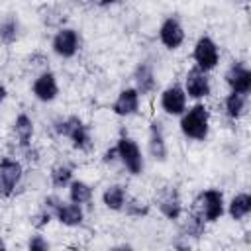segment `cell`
<instances>
[{"label": "cell", "instance_id": "6da1fadb", "mask_svg": "<svg viewBox=\"0 0 251 251\" xmlns=\"http://www.w3.org/2000/svg\"><path fill=\"white\" fill-rule=\"evenodd\" d=\"M178 129L190 141H206L210 135V110L204 102H194L178 116Z\"/></svg>", "mask_w": 251, "mask_h": 251}, {"label": "cell", "instance_id": "7a4b0ae2", "mask_svg": "<svg viewBox=\"0 0 251 251\" xmlns=\"http://www.w3.org/2000/svg\"><path fill=\"white\" fill-rule=\"evenodd\" d=\"M53 129L59 137H67L73 145L75 151L78 153H90L94 147V139L90 133V126L84 124L82 118L78 116H67V118H59L53 124Z\"/></svg>", "mask_w": 251, "mask_h": 251}, {"label": "cell", "instance_id": "3957f363", "mask_svg": "<svg viewBox=\"0 0 251 251\" xmlns=\"http://www.w3.org/2000/svg\"><path fill=\"white\" fill-rule=\"evenodd\" d=\"M190 212H194L196 216H200L206 224H216L226 214V198H224V192L220 188H214V186L200 190L194 196L192 204H190Z\"/></svg>", "mask_w": 251, "mask_h": 251}, {"label": "cell", "instance_id": "277c9868", "mask_svg": "<svg viewBox=\"0 0 251 251\" xmlns=\"http://www.w3.org/2000/svg\"><path fill=\"white\" fill-rule=\"evenodd\" d=\"M116 149H118V159H120V165L133 176L141 175L143 169H145V157L141 153V147L139 143L129 137L127 133H122L116 141Z\"/></svg>", "mask_w": 251, "mask_h": 251}, {"label": "cell", "instance_id": "5b68a950", "mask_svg": "<svg viewBox=\"0 0 251 251\" xmlns=\"http://www.w3.org/2000/svg\"><path fill=\"white\" fill-rule=\"evenodd\" d=\"M24 163L12 155L0 159V198H12L24 182Z\"/></svg>", "mask_w": 251, "mask_h": 251}, {"label": "cell", "instance_id": "8992f818", "mask_svg": "<svg viewBox=\"0 0 251 251\" xmlns=\"http://www.w3.org/2000/svg\"><path fill=\"white\" fill-rule=\"evenodd\" d=\"M220 47L210 35H200L192 45V61L204 73H212L220 63Z\"/></svg>", "mask_w": 251, "mask_h": 251}, {"label": "cell", "instance_id": "52a82bcc", "mask_svg": "<svg viewBox=\"0 0 251 251\" xmlns=\"http://www.w3.org/2000/svg\"><path fill=\"white\" fill-rule=\"evenodd\" d=\"M80 45H82V39H80L78 29H75V27L61 25V27H57V31L51 37V51L61 59L76 57L80 51Z\"/></svg>", "mask_w": 251, "mask_h": 251}, {"label": "cell", "instance_id": "ba28073f", "mask_svg": "<svg viewBox=\"0 0 251 251\" xmlns=\"http://www.w3.org/2000/svg\"><path fill=\"white\" fill-rule=\"evenodd\" d=\"M182 88H184L188 100L202 102V100H206V98L212 94V80H210L208 73L200 71L198 67H192V69H188L186 75H184Z\"/></svg>", "mask_w": 251, "mask_h": 251}, {"label": "cell", "instance_id": "9c48e42d", "mask_svg": "<svg viewBox=\"0 0 251 251\" xmlns=\"http://www.w3.org/2000/svg\"><path fill=\"white\" fill-rule=\"evenodd\" d=\"M157 37L161 41V45L169 51H176L182 47L184 39H186V31H184V25L182 22L176 18V16H167L159 29H157Z\"/></svg>", "mask_w": 251, "mask_h": 251}, {"label": "cell", "instance_id": "30bf717a", "mask_svg": "<svg viewBox=\"0 0 251 251\" xmlns=\"http://www.w3.org/2000/svg\"><path fill=\"white\" fill-rule=\"evenodd\" d=\"M61 88H59V80H57V75L47 69L39 75L33 76L31 80V94L37 102H43V104H51L57 100Z\"/></svg>", "mask_w": 251, "mask_h": 251}, {"label": "cell", "instance_id": "8fae6325", "mask_svg": "<svg viewBox=\"0 0 251 251\" xmlns=\"http://www.w3.org/2000/svg\"><path fill=\"white\" fill-rule=\"evenodd\" d=\"M188 106V96L182 88V84L173 82L169 86H165L159 94V108L167 114V116H180Z\"/></svg>", "mask_w": 251, "mask_h": 251}, {"label": "cell", "instance_id": "7c38bea8", "mask_svg": "<svg viewBox=\"0 0 251 251\" xmlns=\"http://www.w3.org/2000/svg\"><path fill=\"white\" fill-rule=\"evenodd\" d=\"M157 208H159L161 216L171 220V222H178L180 216L184 214L182 198H180V194H178V190L175 186L161 188V192L157 196Z\"/></svg>", "mask_w": 251, "mask_h": 251}, {"label": "cell", "instance_id": "4fadbf2b", "mask_svg": "<svg viewBox=\"0 0 251 251\" xmlns=\"http://www.w3.org/2000/svg\"><path fill=\"white\" fill-rule=\"evenodd\" d=\"M224 82L233 92L249 94V90H251V71H249V67L243 61H233L224 73Z\"/></svg>", "mask_w": 251, "mask_h": 251}, {"label": "cell", "instance_id": "5bb4252c", "mask_svg": "<svg viewBox=\"0 0 251 251\" xmlns=\"http://www.w3.org/2000/svg\"><path fill=\"white\" fill-rule=\"evenodd\" d=\"M141 108V94L135 90V86H126L118 92L116 100L112 102V112L118 118H131Z\"/></svg>", "mask_w": 251, "mask_h": 251}, {"label": "cell", "instance_id": "9a60e30c", "mask_svg": "<svg viewBox=\"0 0 251 251\" xmlns=\"http://www.w3.org/2000/svg\"><path fill=\"white\" fill-rule=\"evenodd\" d=\"M147 153L157 163H165L169 157V147H167V139H165V126L161 120H153L149 126Z\"/></svg>", "mask_w": 251, "mask_h": 251}, {"label": "cell", "instance_id": "2e32d148", "mask_svg": "<svg viewBox=\"0 0 251 251\" xmlns=\"http://www.w3.org/2000/svg\"><path fill=\"white\" fill-rule=\"evenodd\" d=\"M133 86L141 96L155 94L157 90V76L155 69L149 61H139L137 67L133 69Z\"/></svg>", "mask_w": 251, "mask_h": 251}, {"label": "cell", "instance_id": "e0dca14e", "mask_svg": "<svg viewBox=\"0 0 251 251\" xmlns=\"http://www.w3.org/2000/svg\"><path fill=\"white\" fill-rule=\"evenodd\" d=\"M55 220L65 227H78L84 222V208L76 202H63L55 210Z\"/></svg>", "mask_w": 251, "mask_h": 251}, {"label": "cell", "instance_id": "ac0fdd59", "mask_svg": "<svg viewBox=\"0 0 251 251\" xmlns=\"http://www.w3.org/2000/svg\"><path fill=\"white\" fill-rule=\"evenodd\" d=\"M12 133L16 139V147H25L33 141L35 135V124L31 120V116H27L25 112L18 114L12 122Z\"/></svg>", "mask_w": 251, "mask_h": 251}, {"label": "cell", "instance_id": "d6986e66", "mask_svg": "<svg viewBox=\"0 0 251 251\" xmlns=\"http://www.w3.org/2000/svg\"><path fill=\"white\" fill-rule=\"evenodd\" d=\"M249 94H241V92H233L229 90L224 98V114L226 118H229L231 122L241 120L247 114V106H249Z\"/></svg>", "mask_w": 251, "mask_h": 251}, {"label": "cell", "instance_id": "ffe728a7", "mask_svg": "<svg viewBox=\"0 0 251 251\" xmlns=\"http://www.w3.org/2000/svg\"><path fill=\"white\" fill-rule=\"evenodd\" d=\"M127 196H129L127 194V188L124 184H120V182H114V184H108L102 190L100 200H102V204H104L106 210H110V212H122Z\"/></svg>", "mask_w": 251, "mask_h": 251}, {"label": "cell", "instance_id": "44dd1931", "mask_svg": "<svg viewBox=\"0 0 251 251\" xmlns=\"http://www.w3.org/2000/svg\"><path fill=\"white\" fill-rule=\"evenodd\" d=\"M206 222L196 216L194 212H186L180 216V229H178V237H184L188 243L190 239H198L206 233Z\"/></svg>", "mask_w": 251, "mask_h": 251}, {"label": "cell", "instance_id": "7402d4cb", "mask_svg": "<svg viewBox=\"0 0 251 251\" xmlns=\"http://www.w3.org/2000/svg\"><path fill=\"white\" fill-rule=\"evenodd\" d=\"M226 214L233 220V222H243L249 218L251 214V194L249 192H237L229 198V202L226 204Z\"/></svg>", "mask_w": 251, "mask_h": 251}, {"label": "cell", "instance_id": "603a6c76", "mask_svg": "<svg viewBox=\"0 0 251 251\" xmlns=\"http://www.w3.org/2000/svg\"><path fill=\"white\" fill-rule=\"evenodd\" d=\"M67 196H69L71 202H76V204L84 206V204H90L92 202L94 188L86 180H82V178H73L69 182V186H67Z\"/></svg>", "mask_w": 251, "mask_h": 251}, {"label": "cell", "instance_id": "cb8c5ba5", "mask_svg": "<svg viewBox=\"0 0 251 251\" xmlns=\"http://www.w3.org/2000/svg\"><path fill=\"white\" fill-rule=\"evenodd\" d=\"M20 31H22V24L18 20V16L10 14L0 22V43L2 45H14L20 39Z\"/></svg>", "mask_w": 251, "mask_h": 251}, {"label": "cell", "instance_id": "d4e9b609", "mask_svg": "<svg viewBox=\"0 0 251 251\" xmlns=\"http://www.w3.org/2000/svg\"><path fill=\"white\" fill-rule=\"evenodd\" d=\"M75 178V171L69 163H55L49 171V182L53 188H67L69 182Z\"/></svg>", "mask_w": 251, "mask_h": 251}, {"label": "cell", "instance_id": "484cf974", "mask_svg": "<svg viewBox=\"0 0 251 251\" xmlns=\"http://www.w3.org/2000/svg\"><path fill=\"white\" fill-rule=\"evenodd\" d=\"M126 216L129 218H145L149 216L151 212V204L143 198H137V196H127L126 204H124V210H122Z\"/></svg>", "mask_w": 251, "mask_h": 251}, {"label": "cell", "instance_id": "4316f807", "mask_svg": "<svg viewBox=\"0 0 251 251\" xmlns=\"http://www.w3.org/2000/svg\"><path fill=\"white\" fill-rule=\"evenodd\" d=\"M25 63H27V67H29V69H33V71H35V75H39V73H43V71H47V69H49V57H47V55H43L41 51L31 53V55L25 59Z\"/></svg>", "mask_w": 251, "mask_h": 251}, {"label": "cell", "instance_id": "83f0119b", "mask_svg": "<svg viewBox=\"0 0 251 251\" xmlns=\"http://www.w3.org/2000/svg\"><path fill=\"white\" fill-rule=\"evenodd\" d=\"M55 218H53V214L49 212V210H45V208H41L39 206V210L29 218V222H31V227L33 229H37V231H41L43 227H47L51 222H53Z\"/></svg>", "mask_w": 251, "mask_h": 251}, {"label": "cell", "instance_id": "f1b7e54d", "mask_svg": "<svg viewBox=\"0 0 251 251\" xmlns=\"http://www.w3.org/2000/svg\"><path fill=\"white\" fill-rule=\"evenodd\" d=\"M20 149V161H24V163H27V165H37L39 163V159H41V153H39V149L33 145V143H29V145H25V147H18Z\"/></svg>", "mask_w": 251, "mask_h": 251}, {"label": "cell", "instance_id": "f546056e", "mask_svg": "<svg viewBox=\"0 0 251 251\" xmlns=\"http://www.w3.org/2000/svg\"><path fill=\"white\" fill-rule=\"evenodd\" d=\"M49 247H51V243H49L47 237L41 235V233H33V235H29V239H27V249H31V251H47Z\"/></svg>", "mask_w": 251, "mask_h": 251}, {"label": "cell", "instance_id": "4dcf8cb0", "mask_svg": "<svg viewBox=\"0 0 251 251\" xmlns=\"http://www.w3.org/2000/svg\"><path fill=\"white\" fill-rule=\"evenodd\" d=\"M102 163L104 165H116V163H120V159H118V149H116V145H112V147H108L104 153H102Z\"/></svg>", "mask_w": 251, "mask_h": 251}, {"label": "cell", "instance_id": "1f68e13d", "mask_svg": "<svg viewBox=\"0 0 251 251\" xmlns=\"http://www.w3.org/2000/svg\"><path fill=\"white\" fill-rule=\"evenodd\" d=\"M6 98H8V88H6V84L0 80V106L6 102Z\"/></svg>", "mask_w": 251, "mask_h": 251}, {"label": "cell", "instance_id": "d6a6232c", "mask_svg": "<svg viewBox=\"0 0 251 251\" xmlns=\"http://www.w3.org/2000/svg\"><path fill=\"white\" fill-rule=\"evenodd\" d=\"M98 2H100L102 6H110V4H116L118 0H98Z\"/></svg>", "mask_w": 251, "mask_h": 251}, {"label": "cell", "instance_id": "836d02e7", "mask_svg": "<svg viewBox=\"0 0 251 251\" xmlns=\"http://www.w3.org/2000/svg\"><path fill=\"white\" fill-rule=\"evenodd\" d=\"M0 249H6V243H4L2 239H0Z\"/></svg>", "mask_w": 251, "mask_h": 251}]
</instances>
